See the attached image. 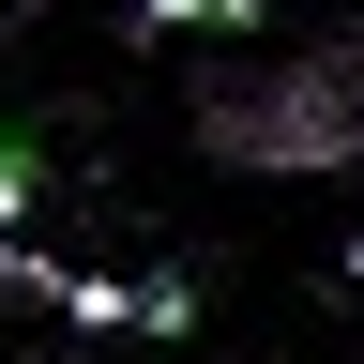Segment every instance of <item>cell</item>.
I'll use <instances>...</instances> for the list:
<instances>
[{"label":"cell","instance_id":"cell-3","mask_svg":"<svg viewBox=\"0 0 364 364\" xmlns=\"http://www.w3.org/2000/svg\"><path fill=\"white\" fill-rule=\"evenodd\" d=\"M182 31H243V0H136V46H182Z\"/></svg>","mask_w":364,"mask_h":364},{"label":"cell","instance_id":"cell-1","mask_svg":"<svg viewBox=\"0 0 364 364\" xmlns=\"http://www.w3.org/2000/svg\"><path fill=\"white\" fill-rule=\"evenodd\" d=\"M198 152L228 167H364V46H304V61H258V76H198Z\"/></svg>","mask_w":364,"mask_h":364},{"label":"cell","instance_id":"cell-2","mask_svg":"<svg viewBox=\"0 0 364 364\" xmlns=\"http://www.w3.org/2000/svg\"><path fill=\"white\" fill-rule=\"evenodd\" d=\"M0 289H31V304H61L76 318V334H198V289H167V273H152V289H107V273H0Z\"/></svg>","mask_w":364,"mask_h":364}]
</instances>
